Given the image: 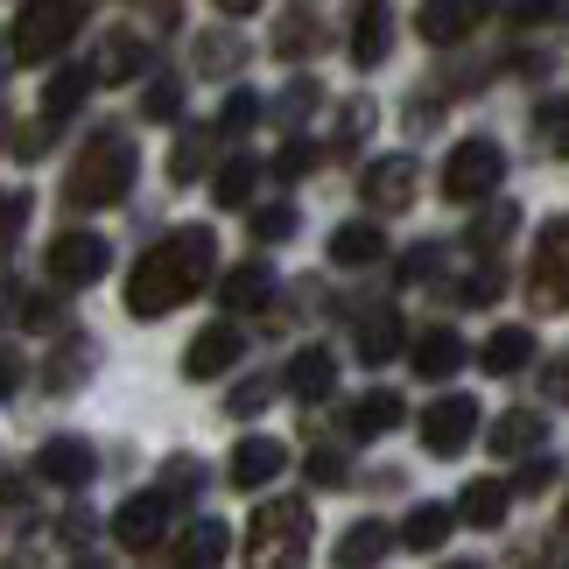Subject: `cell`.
I'll list each match as a JSON object with an SVG mask.
<instances>
[{
    "label": "cell",
    "mask_w": 569,
    "mask_h": 569,
    "mask_svg": "<svg viewBox=\"0 0 569 569\" xmlns=\"http://www.w3.org/2000/svg\"><path fill=\"white\" fill-rule=\"evenodd\" d=\"M218 268V239L204 226H183V232H169L156 253H141V268L127 274V317H141V323H156L169 317L177 302H190L197 289L211 281Z\"/></svg>",
    "instance_id": "1"
},
{
    "label": "cell",
    "mask_w": 569,
    "mask_h": 569,
    "mask_svg": "<svg viewBox=\"0 0 569 569\" xmlns=\"http://www.w3.org/2000/svg\"><path fill=\"white\" fill-rule=\"evenodd\" d=\"M127 183H134V141L92 134V141H84V156L71 162V177H63V204L106 211V204H120V197H127Z\"/></svg>",
    "instance_id": "2"
},
{
    "label": "cell",
    "mask_w": 569,
    "mask_h": 569,
    "mask_svg": "<svg viewBox=\"0 0 569 569\" xmlns=\"http://www.w3.org/2000/svg\"><path fill=\"white\" fill-rule=\"evenodd\" d=\"M78 29H84V0H21L8 50H14L21 63H50Z\"/></svg>",
    "instance_id": "3"
},
{
    "label": "cell",
    "mask_w": 569,
    "mask_h": 569,
    "mask_svg": "<svg viewBox=\"0 0 569 569\" xmlns=\"http://www.w3.org/2000/svg\"><path fill=\"white\" fill-rule=\"evenodd\" d=\"M499 177H507L499 141H457V156L443 169V197H450V204H478V197L499 190Z\"/></svg>",
    "instance_id": "4"
},
{
    "label": "cell",
    "mask_w": 569,
    "mask_h": 569,
    "mask_svg": "<svg viewBox=\"0 0 569 569\" xmlns=\"http://www.w3.org/2000/svg\"><path fill=\"white\" fill-rule=\"evenodd\" d=\"M106 268H113V247H106L99 232H57L50 239V274L63 289H92Z\"/></svg>",
    "instance_id": "5"
},
{
    "label": "cell",
    "mask_w": 569,
    "mask_h": 569,
    "mask_svg": "<svg viewBox=\"0 0 569 569\" xmlns=\"http://www.w3.org/2000/svg\"><path fill=\"white\" fill-rule=\"evenodd\" d=\"M478 436V401H465V393H450V401L422 408V450L429 457H465Z\"/></svg>",
    "instance_id": "6"
},
{
    "label": "cell",
    "mask_w": 569,
    "mask_h": 569,
    "mask_svg": "<svg viewBox=\"0 0 569 569\" xmlns=\"http://www.w3.org/2000/svg\"><path fill=\"white\" fill-rule=\"evenodd\" d=\"M162 520H169V492H134L113 513V541H120L127 556H141V549H156V541H162Z\"/></svg>",
    "instance_id": "7"
},
{
    "label": "cell",
    "mask_w": 569,
    "mask_h": 569,
    "mask_svg": "<svg viewBox=\"0 0 569 569\" xmlns=\"http://www.w3.org/2000/svg\"><path fill=\"white\" fill-rule=\"evenodd\" d=\"M92 471H99V457H92V443H78V436H50V443L36 450V478H50L63 492L92 486Z\"/></svg>",
    "instance_id": "8"
},
{
    "label": "cell",
    "mask_w": 569,
    "mask_h": 569,
    "mask_svg": "<svg viewBox=\"0 0 569 569\" xmlns=\"http://www.w3.org/2000/svg\"><path fill=\"white\" fill-rule=\"evenodd\" d=\"M415 197H422V169H415V156H387L366 169V204L373 211H408Z\"/></svg>",
    "instance_id": "9"
},
{
    "label": "cell",
    "mask_w": 569,
    "mask_h": 569,
    "mask_svg": "<svg viewBox=\"0 0 569 569\" xmlns=\"http://www.w3.org/2000/svg\"><path fill=\"white\" fill-rule=\"evenodd\" d=\"M247 535H253V556H274V549H289V541L310 535V507H302V499H268Z\"/></svg>",
    "instance_id": "10"
},
{
    "label": "cell",
    "mask_w": 569,
    "mask_h": 569,
    "mask_svg": "<svg viewBox=\"0 0 569 569\" xmlns=\"http://www.w3.org/2000/svg\"><path fill=\"white\" fill-rule=\"evenodd\" d=\"M239 352H247L239 323H211V331H197V338H190V352H183V373H190V380H218L226 366H239Z\"/></svg>",
    "instance_id": "11"
},
{
    "label": "cell",
    "mask_w": 569,
    "mask_h": 569,
    "mask_svg": "<svg viewBox=\"0 0 569 569\" xmlns=\"http://www.w3.org/2000/svg\"><path fill=\"white\" fill-rule=\"evenodd\" d=\"M281 465H289V450L274 443V436H247V443L232 450V465H226V478L239 492H253V486H268V478H281Z\"/></svg>",
    "instance_id": "12"
},
{
    "label": "cell",
    "mask_w": 569,
    "mask_h": 569,
    "mask_svg": "<svg viewBox=\"0 0 569 569\" xmlns=\"http://www.w3.org/2000/svg\"><path fill=\"white\" fill-rule=\"evenodd\" d=\"M478 21H486V0H429L415 29H422V42H465Z\"/></svg>",
    "instance_id": "13"
},
{
    "label": "cell",
    "mask_w": 569,
    "mask_h": 569,
    "mask_svg": "<svg viewBox=\"0 0 569 569\" xmlns=\"http://www.w3.org/2000/svg\"><path fill=\"white\" fill-rule=\"evenodd\" d=\"M541 436H549V422L528 415V408H513V415H499V422L486 429V450L492 457H528V450H541Z\"/></svg>",
    "instance_id": "14"
},
{
    "label": "cell",
    "mask_w": 569,
    "mask_h": 569,
    "mask_svg": "<svg viewBox=\"0 0 569 569\" xmlns=\"http://www.w3.org/2000/svg\"><path fill=\"white\" fill-rule=\"evenodd\" d=\"M535 302L541 310H562L569 289H562V218L541 226V260H535Z\"/></svg>",
    "instance_id": "15"
},
{
    "label": "cell",
    "mask_w": 569,
    "mask_h": 569,
    "mask_svg": "<svg viewBox=\"0 0 569 569\" xmlns=\"http://www.w3.org/2000/svg\"><path fill=\"white\" fill-rule=\"evenodd\" d=\"M401 393H387V387H373V393H359L352 408H345V429L352 436H387V429H401Z\"/></svg>",
    "instance_id": "16"
},
{
    "label": "cell",
    "mask_w": 569,
    "mask_h": 569,
    "mask_svg": "<svg viewBox=\"0 0 569 569\" xmlns=\"http://www.w3.org/2000/svg\"><path fill=\"white\" fill-rule=\"evenodd\" d=\"M457 366H465V338L457 331H422L415 338V373L422 380H450Z\"/></svg>",
    "instance_id": "17"
},
{
    "label": "cell",
    "mask_w": 569,
    "mask_h": 569,
    "mask_svg": "<svg viewBox=\"0 0 569 569\" xmlns=\"http://www.w3.org/2000/svg\"><path fill=\"white\" fill-rule=\"evenodd\" d=\"M380 253H387V239H380V226H366V218H352V226L331 232V260H338V268H373Z\"/></svg>",
    "instance_id": "18"
},
{
    "label": "cell",
    "mask_w": 569,
    "mask_h": 569,
    "mask_svg": "<svg viewBox=\"0 0 569 569\" xmlns=\"http://www.w3.org/2000/svg\"><path fill=\"white\" fill-rule=\"evenodd\" d=\"M289 387L302 393V401H323V393L338 387V359L323 352V345H310V352H296V359H289Z\"/></svg>",
    "instance_id": "19"
},
{
    "label": "cell",
    "mask_w": 569,
    "mask_h": 569,
    "mask_svg": "<svg viewBox=\"0 0 569 569\" xmlns=\"http://www.w3.org/2000/svg\"><path fill=\"white\" fill-rule=\"evenodd\" d=\"M507 507H513V492L499 486V478H471L465 499H457V513H465L471 528H499V520H507Z\"/></svg>",
    "instance_id": "20"
},
{
    "label": "cell",
    "mask_w": 569,
    "mask_h": 569,
    "mask_svg": "<svg viewBox=\"0 0 569 569\" xmlns=\"http://www.w3.org/2000/svg\"><path fill=\"white\" fill-rule=\"evenodd\" d=\"M401 345H408V331H401V317H393V310L359 317V359H366V366H387Z\"/></svg>",
    "instance_id": "21"
},
{
    "label": "cell",
    "mask_w": 569,
    "mask_h": 569,
    "mask_svg": "<svg viewBox=\"0 0 569 569\" xmlns=\"http://www.w3.org/2000/svg\"><path fill=\"white\" fill-rule=\"evenodd\" d=\"M218 296H226V310H260V302L274 296V268H268V260H247V268L226 274V289H218Z\"/></svg>",
    "instance_id": "22"
},
{
    "label": "cell",
    "mask_w": 569,
    "mask_h": 569,
    "mask_svg": "<svg viewBox=\"0 0 569 569\" xmlns=\"http://www.w3.org/2000/svg\"><path fill=\"white\" fill-rule=\"evenodd\" d=\"M478 366H486V373H520V366H535V331H492L486 338V352H478Z\"/></svg>",
    "instance_id": "23"
},
{
    "label": "cell",
    "mask_w": 569,
    "mask_h": 569,
    "mask_svg": "<svg viewBox=\"0 0 569 569\" xmlns=\"http://www.w3.org/2000/svg\"><path fill=\"white\" fill-rule=\"evenodd\" d=\"M141 63H148V42L141 36H113V42H106V57L92 63V84H120V78H134Z\"/></svg>",
    "instance_id": "24"
},
{
    "label": "cell",
    "mask_w": 569,
    "mask_h": 569,
    "mask_svg": "<svg viewBox=\"0 0 569 569\" xmlns=\"http://www.w3.org/2000/svg\"><path fill=\"white\" fill-rule=\"evenodd\" d=\"M401 541H408L415 556H436V549L450 541V507H415V513L401 520Z\"/></svg>",
    "instance_id": "25"
},
{
    "label": "cell",
    "mask_w": 569,
    "mask_h": 569,
    "mask_svg": "<svg viewBox=\"0 0 569 569\" xmlns=\"http://www.w3.org/2000/svg\"><path fill=\"white\" fill-rule=\"evenodd\" d=\"M84 92H92V71H57V78H50V92H42V113H50V127H57V120H71L78 106H84Z\"/></svg>",
    "instance_id": "26"
},
{
    "label": "cell",
    "mask_w": 569,
    "mask_h": 569,
    "mask_svg": "<svg viewBox=\"0 0 569 569\" xmlns=\"http://www.w3.org/2000/svg\"><path fill=\"white\" fill-rule=\"evenodd\" d=\"M253 190H260V162L253 156H232L226 169H218V204H253Z\"/></svg>",
    "instance_id": "27"
},
{
    "label": "cell",
    "mask_w": 569,
    "mask_h": 569,
    "mask_svg": "<svg viewBox=\"0 0 569 569\" xmlns=\"http://www.w3.org/2000/svg\"><path fill=\"white\" fill-rule=\"evenodd\" d=\"M380 556H387V528H380V520H359V528H345V541H338V562H345V569L380 562Z\"/></svg>",
    "instance_id": "28"
},
{
    "label": "cell",
    "mask_w": 569,
    "mask_h": 569,
    "mask_svg": "<svg viewBox=\"0 0 569 569\" xmlns=\"http://www.w3.org/2000/svg\"><path fill=\"white\" fill-rule=\"evenodd\" d=\"M232 549V528H226V520H197V528L183 535V562H218V556H226Z\"/></svg>",
    "instance_id": "29"
},
{
    "label": "cell",
    "mask_w": 569,
    "mask_h": 569,
    "mask_svg": "<svg viewBox=\"0 0 569 569\" xmlns=\"http://www.w3.org/2000/svg\"><path fill=\"white\" fill-rule=\"evenodd\" d=\"M387 50H393L387 14H366V21H359V36H352V63H359V71H373V63H387Z\"/></svg>",
    "instance_id": "30"
},
{
    "label": "cell",
    "mask_w": 569,
    "mask_h": 569,
    "mask_svg": "<svg viewBox=\"0 0 569 569\" xmlns=\"http://www.w3.org/2000/svg\"><path fill=\"white\" fill-rule=\"evenodd\" d=\"M513 218H520V211L507 204V197H492V204H486V218H471V247H478V253H492L499 239L513 232Z\"/></svg>",
    "instance_id": "31"
},
{
    "label": "cell",
    "mask_w": 569,
    "mask_h": 569,
    "mask_svg": "<svg viewBox=\"0 0 569 569\" xmlns=\"http://www.w3.org/2000/svg\"><path fill=\"white\" fill-rule=\"evenodd\" d=\"M84 359H92V345H78V338H71V345H63V352L50 359V373H42V387H50V393H71V387H78V366H84Z\"/></svg>",
    "instance_id": "32"
},
{
    "label": "cell",
    "mask_w": 569,
    "mask_h": 569,
    "mask_svg": "<svg viewBox=\"0 0 569 569\" xmlns=\"http://www.w3.org/2000/svg\"><path fill=\"white\" fill-rule=\"evenodd\" d=\"M183 113V84H156V92L141 99V120H156V127H169Z\"/></svg>",
    "instance_id": "33"
},
{
    "label": "cell",
    "mask_w": 569,
    "mask_h": 569,
    "mask_svg": "<svg viewBox=\"0 0 569 569\" xmlns=\"http://www.w3.org/2000/svg\"><path fill=\"white\" fill-rule=\"evenodd\" d=\"M253 120H260V99H253V92H232L226 113H218V134H247Z\"/></svg>",
    "instance_id": "34"
},
{
    "label": "cell",
    "mask_w": 569,
    "mask_h": 569,
    "mask_svg": "<svg viewBox=\"0 0 569 569\" xmlns=\"http://www.w3.org/2000/svg\"><path fill=\"white\" fill-rule=\"evenodd\" d=\"M289 232H296V211H289V204L253 211V239H268V247H274V239H289Z\"/></svg>",
    "instance_id": "35"
},
{
    "label": "cell",
    "mask_w": 569,
    "mask_h": 569,
    "mask_svg": "<svg viewBox=\"0 0 569 569\" xmlns=\"http://www.w3.org/2000/svg\"><path fill=\"white\" fill-rule=\"evenodd\" d=\"M274 169H281L289 183H296V177H310V169H317V141H302V134H296L289 148H281V162H274Z\"/></svg>",
    "instance_id": "36"
},
{
    "label": "cell",
    "mask_w": 569,
    "mask_h": 569,
    "mask_svg": "<svg viewBox=\"0 0 569 569\" xmlns=\"http://www.w3.org/2000/svg\"><path fill=\"white\" fill-rule=\"evenodd\" d=\"M556 478H562V465H556V457H535V465H528V471H520V478H513V486H507V492H549V486H556Z\"/></svg>",
    "instance_id": "37"
},
{
    "label": "cell",
    "mask_w": 569,
    "mask_h": 569,
    "mask_svg": "<svg viewBox=\"0 0 569 569\" xmlns=\"http://www.w3.org/2000/svg\"><path fill=\"white\" fill-rule=\"evenodd\" d=\"M274 401V380H247V387H232V415H260V408H268Z\"/></svg>",
    "instance_id": "38"
},
{
    "label": "cell",
    "mask_w": 569,
    "mask_h": 569,
    "mask_svg": "<svg viewBox=\"0 0 569 569\" xmlns=\"http://www.w3.org/2000/svg\"><path fill=\"white\" fill-rule=\"evenodd\" d=\"M197 169H204V134H190V141L177 148V156H169V177H177V183H190Z\"/></svg>",
    "instance_id": "39"
},
{
    "label": "cell",
    "mask_w": 569,
    "mask_h": 569,
    "mask_svg": "<svg viewBox=\"0 0 569 569\" xmlns=\"http://www.w3.org/2000/svg\"><path fill=\"white\" fill-rule=\"evenodd\" d=\"M310 478H317V486H345V457L338 450H317L310 457Z\"/></svg>",
    "instance_id": "40"
},
{
    "label": "cell",
    "mask_w": 569,
    "mask_h": 569,
    "mask_svg": "<svg viewBox=\"0 0 569 569\" xmlns=\"http://www.w3.org/2000/svg\"><path fill=\"white\" fill-rule=\"evenodd\" d=\"M422 274H436V247H415V253L401 260V281H422Z\"/></svg>",
    "instance_id": "41"
},
{
    "label": "cell",
    "mask_w": 569,
    "mask_h": 569,
    "mask_svg": "<svg viewBox=\"0 0 569 569\" xmlns=\"http://www.w3.org/2000/svg\"><path fill=\"white\" fill-rule=\"evenodd\" d=\"M310 106H317V84H296V92L281 99V120H302V113H310Z\"/></svg>",
    "instance_id": "42"
},
{
    "label": "cell",
    "mask_w": 569,
    "mask_h": 569,
    "mask_svg": "<svg viewBox=\"0 0 569 569\" xmlns=\"http://www.w3.org/2000/svg\"><path fill=\"white\" fill-rule=\"evenodd\" d=\"M21 380H29V366H21L14 352H0V401H8V393H14Z\"/></svg>",
    "instance_id": "43"
},
{
    "label": "cell",
    "mask_w": 569,
    "mask_h": 569,
    "mask_svg": "<svg viewBox=\"0 0 569 569\" xmlns=\"http://www.w3.org/2000/svg\"><path fill=\"white\" fill-rule=\"evenodd\" d=\"M465 296H471V302H492V296H499V274H492V268H478V274L465 281Z\"/></svg>",
    "instance_id": "44"
},
{
    "label": "cell",
    "mask_w": 569,
    "mask_h": 569,
    "mask_svg": "<svg viewBox=\"0 0 569 569\" xmlns=\"http://www.w3.org/2000/svg\"><path fill=\"white\" fill-rule=\"evenodd\" d=\"M63 541L84 549V541H92V513H71V520H63Z\"/></svg>",
    "instance_id": "45"
},
{
    "label": "cell",
    "mask_w": 569,
    "mask_h": 569,
    "mask_svg": "<svg viewBox=\"0 0 569 569\" xmlns=\"http://www.w3.org/2000/svg\"><path fill=\"white\" fill-rule=\"evenodd\" d=\"M21 211H29V204H21V197H8V190H0V232H14V226H21Z\"/></svg>",
    "instance_id": "46"
},
{
    "label": "cell",
    "mask_w": 569,
    "mask_h": 569,
    "mask_svg": "<svg viewBox=\"0 0 569 569\" xmlns=\"http://www.w3.org/2000/svg\"><path fill=\"white\" fill-rule=\"evenodd\" d=\"M541 134H549V141H562V99H549V106H541Z\"/></svg>",
    "instance_id": "47"
},
{
    "label": "cell",
    "mask_w": 569,
    "mask_h": 569,
    "mask_svg": "<svg viewBox=\"0 0 569 569\" xmlns=\"http://www.w3.org/2000/svg\"><path fill=\"white\" fill-rule=\"evenodd\" d=\"M211 8H226V14H253L260 0H211Z\"/></svg>",
    "instance_id": "48"
}]
</instances>
